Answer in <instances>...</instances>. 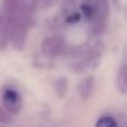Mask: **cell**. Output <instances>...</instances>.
I'll use <instances>...</instances> for the list:
<instances>
[{
	"mask_svg": "<svg viewBox=\"0 0 127 127\" xmlns=\"http://www.w3.org/2000/svg\"><path fill=\"white\" fill-rule=\"evenodd\" d=\"M94 85H95L94 77H87V78H85L79 84L78 90H79V94H80L81 98L89 97V95L92 94L93 89H94Z\"/></svg>",
	"mask_w": 127,
	"mask_h": 127,
	"instance_id": "cell-5",
	"label": "cell"
},
{
	"mask_svg": "<svg viewBox=\"0 0 127 127\" xmlns=\"http://www.w3.org/2000/svg\"><path fill=\"white\" fill-rule=\"evenodd\" d=\"M109 15L108 0H96L94 3V13L90 18V32L93 35H99L104 31Z\"/></svg>",
	"mask_w": 127,
	"mask_h": 127,
	"instance_id": "cell-1",
	"label": "cell"
},
{
	"mask_svg": "<svg viewBox=\"0 0 127 127\" xmlns=\"http://www.w3.org/2000/svg\"><path fill=\"white\" fill-rule=\"evenodd\" d=\"M81 10H83L84 16L88 19H90L93 17V13H94V4L89 3V2H85L81 6Z\"/></svg>",
	"mask_w": 127,
	"mask_h": 127,
	"instance_id": "cell-9",
	"label": "cell"
},
{
	"mask_svg": "<svg viewBox=\"0 0 127 127\" xmlns=\"http://www.w3.org/2000/svg\"><path fill=\"white\" fill-rule=\"evenodd\" d=\"M79 19H80V15H79V13H75V15H71L67 18V21L70 22V24H72V22L75 24V22H77Z\"/></svg>",
	"mask_w": 127,
	"mask_h": 127,
	"instance_id": "cell-10",
	"label": "cell"
},
{
	"mask_svg": "<svg viewBox=\"0 0 127 127\" xmlns=\"http://www.w3.org/2000/svg\"><path fill=\"white\" fill-rule=\"evenodd\" d=\"M56 88H57V92L59 95H63L66 94V92H67L68 89V83H67V79L62 77V78H59L57 81H56Z\"/></svg>",
	"mask_w": 127,
	"mask_h": 127,
	"instance_id": "cell-8",
	"label": "cell"
},
{
	"mask_svg": "<svg viewBox=\"0 0 127 127\" xmlns=\"http://www.w3.org/2000/svg\"><path fill=\"white\" fill-rule=\"evenodd\" d=\"M27 31L28 25L25 22L15 21L10 35V44L15 50L20 51L25 48L27 41Z\"/></svg>",
	"mask_w": 127,
	"mask_h": 127,
	"instance_id": "cell-2",
	"label": "cell"
},
{
	"mask_svg": "<svg viewBox=\"0 0 127 127\" xmlns=\"http://www.w3.org/2000/svg\"><path fill=\"white\" fill-rule=\"evenodd\" d=\"M96 127H116V122L113 117L104 116L98 119L96 123Z\"/></svg>",
	"mask_w": 127,
	"mask_h": 127,
	"instance_id": "cell-7",
	"label": "cell"
},
{
	"mask_svg": "<svg viewBox=\"0 0 127 127\" xmlns=\"http://www.w3.org/2000/svg\"><path fill=\"white\" fill-rule=\"evenodd\" d=\"M66 1V3H69V4H71V3H74L76 0H65Z\"/></svg>",
	"mask_w": 127,
	"mask_h": 127,
	"instance_id": "cell-11",
	"label": "cell"
},
{
	"mask_svg": "<svg viewBox=\"0 0 127 127\" xmlns=\"http://www.w3.org/2000/svg\"><path fill=\"white\" fill-rule=\"evenodd\" d=\"M117 86H118V89L122 93L126 92V87H127V77H126V67L125 65H123L121 67L117 75Z\"/></svg>",
	"mask_w": 127,
	"mask_h": 127,
	"instance_id": "cell-6",
	"label": "cell"
},
{
	"mask_svg": "<svg viewBox=\"0 0 127 127\" xmlns=\"http://www.w3.org/2000/svg\"><path fill=\"white\" fill-rule=\"evenodd\" d=\"M64 49V41L58 37L45 38L41 42V51L44 55L56 57Z\"/></svg>",
	"mask_w": 127,
	"mask_h": 127,
	"instance_id": "cell-3",
	"label": "cell"
},
{
	"mask_svg": "<svg viewBox=\"0 0 127 127\" xmlns=\"http://www.w3.org/2000/svg\"><path fill=\"white\" fill-rule=\"evenodd\" d=\"M2 103H3L4 107L7 108V110L12 113H17L20 109L21 99H20L19 94L15 89L7 88L2 93Z\"/></svg>",
	"mask_w": 127,
	"mask_h": 127,
	"instance_id": "cell-4",
	"label": "cell"
}]
</instances>
